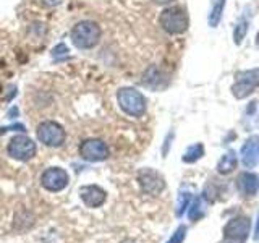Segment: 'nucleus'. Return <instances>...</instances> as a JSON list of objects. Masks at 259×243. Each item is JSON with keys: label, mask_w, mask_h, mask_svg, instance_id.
Segmentation results:
<instances>
[{"label": "nucleus", "mask_w": 259, "mask_h": 243, "mask_svg": "<svg viewBox=\"0 0 259 243\" xmlns=\"http://www.w3.org/2000/svg\"><path fill=\"white\" fill-rule=\"evenodd\" d=\"M246 32H248V20L246 18H240V21L235 24V29H233V39H235V44H241L243 39L246 37Z\"/></svg>", "instance_id": "a211bd4d"}, {"label": "nucleus", "mask_w": 259, "mask_h": 243, "mask_svg": "<svg viewBox=\"0 0 259 243\" xmlns=\"http://www.w3.org/2000/svg\"><path fill=\"white\" fill-rule=\"evenodd\" d=\"M185 232H186V227H180L174 235H172V238H170L167 243H183V240H185Z\"/></svg>", "instance_id": "4be33fe9"}, {"label": "nucleus", "mask_w": 259, "mask_h": 243, "mask_svg": "<svg viewBox=\"0 0 259 243\" xmlns=\"http://www.w3.org/2000/svg\"><path fill=\"white\" fill-rule=\"evenodd\" d=\"M42 2L46 4V5H49V7H55V5H59L62 0H42Z\"/></svg>", "instance_id": "5701e85b"}, {"label": "nucleus", "mask_w": 259, "mask_h": 243, "mask_svg": "<svg viewBox=\"0 0 259 243\" xmlns=\"http://www.w3.org/2000/svg\"><path fill=\"white\" fill-rule=\"evenodd\" d=\"M249 229H251L249 219L245 216H238V217L232 219V221L225 225L224 235H225L227 240H230L233 243H241L248 238Z\"/></svg>", "instance_id": "9d476101"}, {"label": "nucleus", "mask_w": 259, "mask_h": 243, "mask_svg": "<svg viewBox=\"0 0 259 243\" xmlns=\"http://www.w3.org/2000/svg\"><path fill=\"white\" fill-rule=\"evenodd\" d=\"M143 85L151 88V89H159V88L164 86V75H162L157 67H154V65H152V67H149L148 70L144 71Z\"/></svg>", "instance_id": "4468645a"}, {"label": "nucleus", "mask_w": 259, "mask_h": 243, "mask_svg": "<svg viewBox=\"0 0 259 243\" xmlns=\"http://www.w3.org/2000/svg\"><path fill=\"white\" fill-rule=\"evenodd\" d=\"M259 88V68L245 70L241 73H237L235 83L232 85V94L237 99H245L251 96Z\"/></svg>", "instance_id": "39448f33"}, {"label": "nucleus", "mask_w": 259, "mask_h": 243, "mask_svg": "<svg viewBox=\"0 0 259 243\" xmlns=\"http://www.w3.org/2000/svg\"><path fill=\"white\" fill-rule=\"evenodd\" d=\"M117 102L120 109L130 117H143L148 110L146 97L135 88H120L117 93Z\"/></svg>", "instance_id": "f03ea898"}, {"label": "nucleus", "mask_w": 259, "mask_h": 243, "mask_svg": "<svg viewBox=\"0 0 259 243\" xmlns=\"http://www.w3.org/2000/svg\"><path fill=\"white\" fill-rule=\"evenodd\" d=\"M237 164H238V160H237V154H235V151H227L224 156L221 157V160H219V164H217V172L219 174H230L233 172L235 169H237Z\"/></svg>", "instance_id": "2eb2a0df"}, {"label": "nucleus", "mask_w": 259, "mask_h": 243, "mask_svg": "<svg viewBox=\"0 0 259 243\" xmlns=\"http://www.w3.org/2000/svg\"><path fill=\"white\" fill-rule=\"evenodd\" d=\"M52 57L54 59L59 62V60H63V59H67L68 57V47L65 46L63 43H60L59 46H55L54 49H52Z\"/></svg>", "instance_id": "aec40b11"}, {"label": "nucleus", "mask_w": 259, "mask_h": 243, "mask_svg": "<svg viewBox=\"0 0 259 243\" xmlns=\"http://www.w3.org/2000/svg\"><path fill=\"white\" fill-rule=\"evenodd\" d=\"M79 198L88 208H99L107 199V193L97 185H84L79 188Z\"/></svg>", "instance_id": "9b49d317"}, {"label": "nucleus", "mask_w": 259, "mask_h": 243, "mask_svg": "<svg viewBox=\"0 0 259 243\" xmlns=\"http://www.w3.org/2000/svg\"><path fill=\"white\" fill-rule=\"evenodd\" d=\"M202 209H201V199H196L191 205V208H190V211H188V216H190V219L191 221H198V219H201L202 217Z\"/></svg>", "instance_id": "412c9836"}, {"label": "nucleus", "mask_w": 259, "mask_h": 243, "mask_svg": "<svg viewBox=\"0 0 259 243\" xmlns=\"http://www.w3.org/2000/svg\"><path fill=\"white\" fill-rule=\"evenodd\" d=\"M259 159V140L257 138H249L241 148V162L243 166L251 169L257 164Z\"/></svg>", "instance_id": "ddd939ff"}, {"label": "nucleus", "mask_w": 259, "mask_h": 243, "mask_svg": "<svg viewBox=\"0 0 259 243\" xmlns=\"http://www.w3.org/2000/svg\"><path fill=\"white\" fill-rule=\"evenodd\" d=\"M225 4H227V0H214L212 2V8H210L209 20H207L210 28L219 26V23H221V20H222L224 10H225Z\"/></svg>", "instance_id": "dca6fc26"}, {"label": "nucleus", "mask_w": 259, "mask_h": 243, "mask_svg": "<svg viewBox=\"0 0 259 243\" xmlns=\"http://www.w3.org/2000/svg\"><path fill=\"white\" fill-rule=\"evenodd\" d=\"M202 156H204V146H202V143H196L185 151L183 162H186V164H193V162L199 160Z\"/></svg>", "instance_id": "f3484780"}, {"label": "nucleus", "mask_w": 259, "mask_h": 243, "mask_svg": "<svg viewBox=\"0 0 259 243\" xmlns=\"http://www.w3.org/2000/svg\"><path fill=\"white\" fill-rule=\"evenodd\" d=\"M256 233L259 235V217H257V224H256Z\"/></svg>", "instance_id": "393cba45"}, {"label": "nucleus", "mask_w": 259, "mask_h": 243, "mask_svg": "<svg viewBox=\"0 0 259 243\" xmlns=\"http://www.w3.org/2000/svg\"><path fill=\"white\" fill-rule=\"evenodd\" d=\"M70 183V175L62 167H49L40 175V185L51 193H59L65 190Z\"/></svg>", "instance_id": "0eeeda50"}, {"label": "nucleus", "mask_w": 259, "mask_h": 243, "mask_svg": "<svg viewBox=\"0 0 259 243\" xmlns=\"http://www.w3.org/2000/svg\"><path fill=\"white\" fill-rule=\"evenodd\" d=\"M256 44L259 46V32H257V36H256Z\"/></svg>", "instance_id": "a878e982"}, {"label": "nucleus", "mask_w": 259, "mask_h": 243, "mask_svg": "<svg viewBox=\"0 0 259 243\" xmlns=\"http://www.w3.org/2000/svg\"><path fill=\"white\" fill-rule=\"evenodd\" d=\"M102 29L93 20H81L70 31V39L73 46L81 51H91L101 43Z\"/></svg>", "instance_id": "f257e3e1"}, {"label": "nucleus", "mask_w": 259, "mask_h": 243, "mask_svg": "<svg viewBox=\"0 0 259 243\" xmlns=\"http://www.w3.org/2000/svg\"><path fill=\"white\" fill-rule=\"evenodd\" d=\"M190 201H191V193H180L178 196V206H177V216H182L185 213L186 208H190Z\"/></svg>", "instance_id": "6ab92c4d"}, {"label": "nucleus", "mask_w": 259, "mask_h": 243, "mask_svg": "<svg viewBox=\"0 0 259 243\" xmlns=\"http://www.w3.org/2000/svg\"><path fill=\"white\" fill-rule=\"evenodd\" d=\"M138 183H140L143 193L157 196L165 188V180L157 170L154 169H141L138 172Z\"/></svg>", "instance_id": "1a4fd4ad"}, {"label": "nucleus", "mask_w": 259, "mask_h": 243, "mask_svg": "<svg viewBox=\"0 0 259 243\" xmlns=\"http://www.w3.org/2000/svg\"><path fill=\"white\" fill-rule=\"evenodd\" d=\"M36 135H37V140L44 146H49V148H60V146H63L65 140H67L65 128L59 122H54V120L40 122L36 128Z\"/></svg>", "instance_id": "20e7f679"}, {"label": "nucleus", "mask_w": 259, "mask_h": 243, "mask_svg": "<svg viewBox=\"0 0 259 243\" xmlns=\"http://www.w3.org/2000/svg\"><path fill=\"white\" fill-rule=\"evenodd\" d=\"M7 152L8 156L15 160H21V162H26L31 160L32 157L36 156L37 148H36V143L31 140L29 136L26 135H16L13 136L10 143L7 146Z\"/></svg>", "instance_id": "423d86ee"}, {"label": "nucleus", "mask_w": 259, "mask_h": 243, "mask_svg": "<svg viewBox=\"0 0 259 243\" xmlns=\"http://www.w3.org/2000/svg\"><path fill=\"white\" fill-rule=\"evenodd\" d=\"M159 24L168 34H183L190 26V16L182 7H168L159 15Z\"/></svg>", "instance_id": "7ed1b4c3"}, {"label": "nucleus", "mask_w": 259, "mask_h": 243, "mask_svg": "<svg viewBox=\"0 0 259 243\" xmlns=\"http://www.w3.org/2000/svg\"><path fill=\"white\" fill-rule=\"evenodd\" d=\"M79 157L88 162H102L109 157V148L99 138H88L79 144Z\"/></svg>", "instance_id": "6e6552de"}, {"label": "nucleus", "mask_w": 259, "mask_h": 243, "mask_svg": "<svg viewBox=\"0 0 259 243\" xmlns=\"http://www.w3.org/2000/svg\"><path fill=\"white\" fill-rule=\"evenodd\" d=\"M156 4H159V5H167V4H172L174 0H154Z\"/></svg>", "instance_id": "b1692460"}, {"label": "nucleus", "mask_w": 259, "mask_h": 243, "mask_svg": "<svg viewBox=\"0 0 259 243\" xmlns=\"http://www.w3.org/2000/svg\"><path fill=\"white\" fill-rule=\"evenodd\" d=\"M237 186L245 196H254L259 190V177L251 172H243L237 178Z\"/></svg>", "instance_id": "f8f14e48"}]
</instances>
